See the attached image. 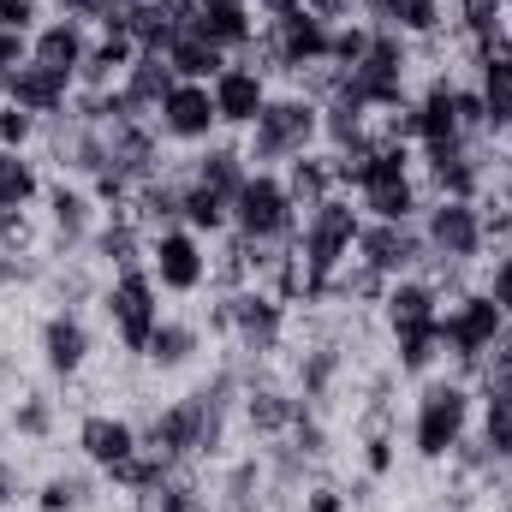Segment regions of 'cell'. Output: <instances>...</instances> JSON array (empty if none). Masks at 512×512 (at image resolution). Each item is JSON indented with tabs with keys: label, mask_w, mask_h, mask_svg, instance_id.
I'll use <instances>...</instances> for the list:
<instances>
[{
	"label": "cell",
	"mask_w": 512,
	"mask_h": 512,
	"mask_svg": "<svg viewBox=\"0 0 512 512\" xmlns=\"http://www.w3.org/2000/svg\"><path fill=\"white\" fill-rule=\"evenodd\" d=\"M358 233H364V209L346 191H334L322 209L304 215V227H298V262H304V280H310L304 304H328V280L358 256Z\"/></svg>",
	"instance_id": "6da1fadb"
},
{
	"label": "cell",
	"mask_w": 512,
	"mask_h": 512,
	"mask_svg": "<svg viewBox=\"0 0 512 512\" xmlns=\"http://www.w3.org/2000/svg\"><path fill=\"white\" fill-rule=\"evenodd\" d=\"M477 429V387L459 376H429L411 399V453L429 465H447L453 447Z\"/></svg>",
	"instance_id": "7a4b0ae2"
},
{
	"label": "cell",
	"mask_w": 512,
	"mask_h": 512,
	"mask_svg": "<svg viewBox=\"0 0 512 512\" xmlns=\"http://www.w3.org/2000/svg\"><path fill=\"white\" fill-rule=\"evenodd\" d=\"M316 143H322V102H310L298 90H280V96L262 102L256 126L245 131V161L262 167V173H280L286 161L310 155Z\"/></svg>",
	"instance_id": "3957f363"
},
{
	"label": "cell",
	"mask_w": 512,
	"mask_h": 512,
	"mask_svg": "<svg viewBox=\"0 0 512 512\" xmlns=\"http://www.w3.org/2000/svg\"><path fill=\"white\" fill-rule=\"evenodd\" d=\"M507 316H501V304L483 292V286H471V292H459L453 304H441V352L459 364V382H471L477 376V364L507 340Z\"/></svg>",
	"instance_id": "277c9868"
},
{
	"label": "cell",
	"mask_w": 512,
	"mask_h": 512,
	"mask_svg": "<svg viewBox=\"0 0 512 512\" xmlns=\"http://www.w3.org/2000/svg\"><path fill=\"white\" fill-rule=\"evenodd\" d=\"M102 322H108V334L120 340V352L131 358H143V346H149V334L161 328V286L149 280V268H126V274H108L102 280Z\"/></svg>",
	"instance_id": "5b68a950"
},
{
	"label": "cell",
	"mask_w": 512,
	"mask_h": 512,
	"mask_svg": "<svg viewBox=\"0 0 512 512\" xmlns=\"http://www.w3.org/2000/svg\"><path fill=\"white\" fill-rule=\"evenodd\" d=\"M298 227H304V215L292 209L286 179L251 167V179H245L239 197H233V233H239L245 245H298Z\"/></svg>",
	"instance_id": "8992f818"
},
{
	"label": "cell",
	"mask_w": 512,
	"mask_h": 512,
	"mask_svg": "<svg viewBox=\"0 0 512 512\" xmlns=\"http://www.w3.org/2000/svg\"><path fill=\"white\" fill-rule=\"evenodd\" d=\"M411 66H417V42L399 36V30H376L370 36V54L346 72V84L370 102V114H387V108L411 102Z\"/></svg>",
	"instance_id": "52a82bcc"
},
{
	"label": "cell",
	"mask_w": 512,
	"mask_h": 512,
	"mask_svg": "<svg viewBox=\"0 0 512 512\" xmlns=\"http://www.w3.org/2000/svg\"><path fill=\"white\" fill-rule=\"evenodd\" d=\"M221 304H227V340L221 346H233L239 358H256V364H268L280 346H286V304L268 292V286H233V292H221Z\"/></svg>",
	"instance_id": "ba28073f"
},
{
	"label": "cell",
	"mask_w": 512,
	"mask_h": 512,
	"mask_svg": "<svg viewBox=\"0 0 512 512\" xmlns=\"http://www.w3.org/2000/svg\"><path fill=\"white\" fill-rule=\"evenodd\" d=\"M417 227H423L429 262H459V268H471L477 256L489 251L477 197H429L423 215H417Z\"/></svg>",
	"instance_id": "9c48e42d"
},
{
	"label": "cell",
	"mask_w": 512,
	"mask_h": 512,
	"mask_svg": "<svg viewBox=\"0 0 512 512\" xmlns=\"http://www.w3.org/2000/svg\"><path fill=\"white\" fill-rule=\"evenodd\" d=\"M143 268L161 286V298H197L209 286V239H197L191 227L149 233V262Z\"/></svg>",
	"instance_id": "30bf717a"
},
{
	"label": "cell",
	"mask_w": 512,
	"mask_h": 512,
	"mask_svg": "<svg viewBox=\"0 0 512 512\" xmlns=\"http://www.w3.org/2000/svg\"><path fill=\"white\" fill-rule=\"evenodd\" d=\"M42 221H48L54 256H84L90 251V233L102 227V203L90 197V185L54 173V179L42 185Z\"/></svg>",
	"instance_id": "8fae6325"
},
{
	"label": "cell",
	"mask_w": 512,
	"mask_h": 512,
	"mask_svg": "<svg viewBox=\"0 0 512 512\" xmlns=\"http://www.w3.org/2000/svg\"><path fill=\"white\" fill-rule=\"evenodd\" d=\"M298 411H304V399H298V387H292V382H280L268 364H251V370H245L239 423H245V435H251V441H280V435H292Z\"/></svg>",
	"instance_id": "7c38bea8"
},
{
	"label": "cell",
	"mask_w": 512,
	"mask_h": 512,
	"mask_svg": "<svg viewBox=\"0 0 512 512\" xmlns=\"http://www.w3.org/2000/svg\"><path fill=\"white\" fill-rule=\"evenodd\" d=\"M423 185H429V197H483L489 191V149L471 137L423 143Z\"/></svg>",
	"instance_id": "4fadbf2b"
},
{
	"label": "cell",
	"mask_w": 512,
	"mask_h": 512,
	"mask_svg": "<svg viewBox=\"0 0 512 512\" xmlns=\"http://www.w3.org/2000/svg\"><path fill=\"white\" fill-rule=\"evenodd\" d=\"M370 274L382 280H405V274H423L429 268V245H423V227L417 221H364L358 233V256Z\"/></svg>",
	"instance_id": "5bb4252c"
},
{
	"label": "cell",
	"mask_w": 512,
	"mask_h": 512,
	"mask_svg": "<svg viewBox=\"0 0 512 512\" xmlns=\"http://www.w3.org/2000/svg\"><path fill=\"white\" fill-rule=\"evenodd\" d=\"M36 352H42V370L54 382H78L90 370V352H96V334H90L84 310H48L42 328H36Z\"/></svg>",
	"instance_id": "9a60e30c"
},
{
	"label": "cell",
	"mask_w": 512,
	"mask_h": 512,
	"mask_svg": "<svg viewBox=\"0 0 512 512\" xmlns=\"http://www.w3.org/2000/svg\"><path fill=\"white\" fill-rule=\"evenodd\" d=\"M155 131H161L167 143H179V149H203V143H215V137H221V114H215L209 84H173L167 102L155 108Z\"/></svg>",
	"instance_id": "2e32d148"
},
{
	"label": "cell",
	"mask_w": 512,
	"mask_h": 512,
	"mask_svg": "<svg viewBox=\"0 0 512 512\" xmlns=\"http://www.w3.org/2000/svg\"><path fill=\"white\" fill-rule=\"evenodd\" d=\"M78 453H84L90 471L114 477L120 465H131V459L143 453L137 417H126V411H84V417H78Z\"/></svg>",
	"instance_id": "e0dca14e"
},
{
	"label": "cell",
	"mask_w": 512,
	"mask_h": 512,
	"mask_svg": "<svg viewBox=\"0 0 512 512\" xmlns=\"http://www.w3.org/2000/svg\"><path fill=\"white\" fill-rule=\"evenodd\" d=\"M161 143H167V137L155 131V120H120V126H108V167L137 191V185H149V179L167 173Z\"/></svg>",
	"instance_id": "ac0fdd59"
},
{
	"label": "cell",
	"mask_w": 512,
	"mask_h": 512,
	"mask_svg": "<svg viewBox=\"0 0 512 512\" xmlns=\"http://www.w3.org/2000/svg\"><path fill=\"white\" fill-rule=\"evenodd\" d=\"M72 96H78V78H66V72H54V66H42V60H24V66L0 84V102L24 108V114H36V120L66 114Z\"/></svg>",
	"instance_id": "d6986e66"
},
{
	"label": "cell",
	"mask_w": 512,
	"mask_h": 512,
	"mask_svg": "<svg viewBox=\"0 0 512 512\" xmlns=\"http://www.w3.org/2000/svg\"><path fill=\"white\" fill-rule=\"evenodd\" d=\"M209 96H215L221 131H251V126H256V114H262V102H268L274 90H268V78L256 72L251 60H227V66L215 72Z\"/></svg>",
	"instance_id": "ffe728a7"
},
{
	"label": "cell",
	"mask_w": 512,
	"mask_h": 512,
	"mask_svg": "<svg viewBox=\"0 0 512 512\" xmlns=\"http://www.w3.org/2000/svg\"><path fill=\"white\" fill-rule=\"evenodd\" d=\"M90 42H96V30H90L84 18L48 12V18L36 24V36H30V60H42V66H54V72H66V78H78Z\"/></svg>",
	"instance_id": "44dd1931"
},
{
	"label": "cell",
	"mask_w": 512,
	"mask_h": 512,
	"mask_svg": "<svg viewBox=\"0 0 512 512\" xmlns=\"http://www.w3.org/2000/svg\"><path fill=\"white\" fill-rule=\"evenodd\" d=\"M387 334H405V328H429L441 322V292L429 286V274H405V280H387L382 304H376Z\"/></svg>",
	"instance_id": "7402d4cb"
},
{
	"label": "cell",
	"mask_w": 512,
	"mask_h": 512,
	"mask_svg": "<svg viewBox=\"0 0 512 512\" xmlns=\"http://www.w3.org/2000/svg\"><path fill=\"white\" fill-rule=\"evenodd\" d=\"M411 120H417V149H423V143L465 137V131H459V78H453V72H435V78L411 96Z\"/></svg>",
	"instance_id": "603a6c76"
},
{
	"label": "cell",
	"mask_w": 512,
	"mask_h": 512,
	"mask_svg": "<svg viewBox=\"0 0 512 512\" xmlns=\"http://www.w3.org/2000/svg\"><path fill=\"white\" fill-rule=\"evenodd\" d=\"M90 262H102L108 274H126V268H143L149 262V233L131 221V209H120V215H102V227L90 233Z\"/></svg>",
	"instance_id": "cb8c5ba5"
},
{
	"label": "cell",
	"mask_w": 512,
	"mask_h": 512,
	"mask_svg": "<svg viewBox=\"0 0 512 512\" xmlns=\"http://www.w3.org/2000/svg\"><path fill=\"white\" fill-rule=\"evenodd\" d=\"M191 24H197L221 54H233V60L256 42V6L251 0H197V18H191Z\"/></svg>",
	"instance_id": "d4e9b609"
},
{
	"label": "cell",
	"mask_w": 512,
	"mask_h": 512,
	"mask_svg": "<svg viewBox=\"0 0 512 512\" xmlns=\"http://www.w3.org/2000/svg\"><path fill=\"white\" fill-rule=\"evenodd\" d=\"M471 84H477V96H483L489 137L501 143L512 131V54H471Z\"/></svg>",
	"instance_id": "484cf974"
},
{
	"label": "cell",
	"mask_w": 512,
	"mask_h": 512,
	"mask_svg": "<svg viewBox=\"0 0 512 512\" xmlns=\"http://www.w3.org/2000/svg\"><path fill=\"white\" fill-rule=\"evenodd\" d=\"M185 179H197V185H209L215 197H239V185L251 179V161H245V143H203L191 161H185Z\"/></svg>",
	"instance_id": "4316f807"
},
{
	"label": "cell",
	"mask_w": 512,
	"mask_h": 512,
	"mask_svg": "<svg viewBox=\"0 0 512 512\" xmlns=\"http://www.w3.org/2000/svg\"><path fill=\"white\" fill-rule=\"evenodd\" d=\"M203 322H185V316H161V328L149 334V346H143V364L149 370H161V376H179V370H191L197 364V352H203Z\"/></svg>",
	"instance_id": "83f0119b"
},
{
	"label": "cell",
	"mask_w": 512,
	"mask_h": 512,
	"mask_svg": "<svg viewBox=\"0 0 512 512\" xmlns=\"http://www.w3.org/2000/svg\"><path fill=\"white\" fill-rule=\"evenodd\" d=\"M364 24H376V30H399V36H411V42H429V36H441V0H364Z\"/></svg>",
	"instance_id": "f1b7e54d"
},
{
	"label": "cell",
	"mask_w": 512,
	"mask_h": 512,
	"mask_svg": "<svg viewBox=\"0 0 512 512\" xmlns=\"http://www.w3.org/2000/svg\"><path fill=\"white\" fill-rule=\"evenodd\" d=\"M280 179H286V197H292V209H298V215L322 209V203L340 191V185H334V155H328V149H310V155L286 161V167H280Z\"/></svg>",
	"instance_id": "f546056e"
},
{
	"label": "cell",
	"mask_w": 512,
	"mask_h": 512,
	"mask_svg": "<svg viewBox=\"0 0 512 512\" xmlns=\"http://www.w3.org/2000/svg\"><path fill=\"white\" fill-rule=\"evenodd\" d=\"M358 209H364V221H417L423 215V185H417V173L370 179L358 191Z\"/></svg>",
	"instance_id": "4dcf8cb0"
},
{
	"label": "cell",
	"mask_w": 512,
	"mask_h": 512,
	"mask_svg": "<svg viewBox=\"0 0 512 512\" xmlns=\"http://www.w3.org/2000/svg\"><path fill=\"white\" fill-rule=\"evenodd\" d=\"M441 322H429V328H405V334H387V364H393V376H411V382H429L435 370H441Z\"/></svg>",
	"instance_id": "1f68e13d"
},
{
	"label": "cell",
	"mask_w": 512,
	"mask_h": 512,
	"mask_svg": "<svg viewBox=\"0 0 512 512\" xmlns=\"http://www.w3.org/2000/svg\"><path fill=\"white\" fill-rule=\"evenodd\" d=\"M173 84H179V78H173L167 54H137V60L126 66V78H120L131 114H143V120H155V108L167 102V90H173Z\"/></svg>",
	"instance_id": "d6a6232c"
},
{
	"label": "cell",
	"mask_w": 512,
	"mask_h": 512,
	"mask_svg": "<svg viewBox=\"0 0 512 512\" xmlns=\"http://www.w3.org/2000/svg\"><path fill=\"white\" fill-rule=\"evenodd\" d=\"M179 197H185V179L161 173V179H149V185L131 191V221L143 233H167V227H179Z\"/></svg>",
	"instance_id": "836d02e7"
},
{
	"label": "cell",
	"mask_w": 512,
	"mask_h": 512,
	"mask_svg": "<svg viewBox=\"0 0 512 512\" xmlns=\"http://www.w3.org/2000/svg\"><path fill=\"white\" fill-rule=\"evenodd\" d=\"M227 60H233V54H221L197 24H191V30H179V42L167 48V66H173V78H179V84H215V72H221Z\"/></svg>",
	"instance_id": "e575fe53"
},
{
	"label": "cell",
	"mask_w": 512,
	"mask_h": 512,
	"mask_svg": "<svg viewBox=\"0 0 512 512\" xmlns=\"http://www.w3.org/2000/svg\"><path fill=\"white\" fill-rule=\"evenodd\" d=\"M179 179H185V173H179ZM179 227H191L197 239H227V233H233V203H227V197H215L209 185L185 179V197H179Z\"/></svg>",
	"instance_id": "d590c367"
},
{
	"label": "cell",
	"mask_w": 512,
	"mask_h": 512,
	"mask_svg": "<svg viewBox=\"0 0 512 512\" xmlns=\"http://www.w3.org/2000/svg\"><path fill=\"white\" fill-rule=\"evenodd\" d=\"M131 507L137 512H215V489H203L197 471H173L161 489L131 495Z\"/></svg>",
	"instance_id": "8d00e7d4"
},
{
	"label": "cell",
	"mask_w": 512,
	"mask_h": 512,
	"mask_svg": "<svg viewBox=\"0 0 512 512\" xmlns=\"http://www.w3.org/2000/svg\"><path fill=\"white\" fill-rule=\"evenodd\" d=\"M262 489H268L262 453H245V459L227 465V477H221V489H215V512H262Z\"/></svg>",
	"instance_id": "74e56055"
},
{
	"label": "cell",
	"mask_w": 512,
	"mask_h": 512,
	"mask_svg": "<svg viewBox=\"0 0 512 512\" xmlns=\"http://www.w3.org/2000/svg\"><path fill=\"white\" fill-rule=\"evenodd\" d=\"M30 507L36 512H90L96 507V483L84 471H54L30 489Z\"/></svg>",
	"instance_id": "f35d334b"
},
{
	"label": "cell",
	"mask_w": 512,
	"mask_h": 512,
	"mask_svg": "<svg viewBox=\"0 0 512 512\" xmlns=\"http://www.w3.org/2000/svg\"><path fill=\"white\" fill-rule=\"evenodd\" d=\"M42 167L24 149H0V209H30L42 203Z\"/></svg>",
	"instance_id": "ab89813d"
},
{
	"label": "cell",
	"mask_w": 512,
	"mask_h": 512,
	"mask_svg": "<svg viewBox=\"0 0 512 512\" xmlns=\"http://www.w3.org/2000/svg\"><path fill=\"white\" fill-rule=\"evenodd\" d=\"M453 6H459V30L471 54H501V24H507L512 0H453Z\"/></svg>",
	"instance_id": "60d3db41"
},
{
	"label": "cell",
	"mask_w": 512,
	"mask_h": 512,
	"mask_svg": "<svg viewBox=\"0 0 512 512\" xmlns=\"http://www.w3.org/2000/svg\"><path fill=\"white\" fill-rule=\"evenodd\" d=\"M477 435L512 471V393H477Z\"/></svg>",
	"instance_id": "b9f144b4"
},
{
	"label": "cell",
	"mask_w": 512,
	"mask_h": 512,
	"mask_svg": "<svg viewBox=\"0 0 512 512\" xmlns=\"http://www.w3.org/2000/svg\"><path fill=\"white\" fill-rule=\"evenodd\" d=\"M12 429H18V441H48L54 435V399L36 387L12 393Z\"/></svg>",
	"instance_id": "7bdbcfd3"
},
{
	"label": "cell",
	"mask_w": 512,
	"mask_h": 512,
	"mask_svg": "<svg viewBox=\"0 0 512 512\" xmlns=\"http://www.w3.org/2000/svg\"><path fill=\"white\" fill-rule=\"evenodd\" d=\"M370 36H376V30H370L364 18L334 24V36H328V66H334V72H352V66L370 54Z\"/></svg>",
	"instance_id": "ee69618b"
},
{
	"label": "cell",
	"mask_w": 512,
	"mask_h": 512,
	"mask_svg": "<svg viewBox=\"0 0 512 512\" xmlns=\"http://www.w3.org/2000/svg\"><path fill=\"white\" fill-rule=\"evenodd\" d=\"M36 137H42V120L36 114H24V108H12V102H0V149H36Z\"/></svg>",
	"instance_id": "f6af8a7d"
},
{
	"label": "cell",
	"mask_w": 512,
	"mask_h": 512,
	"mask_svg": "<svg viewBox=\"0 0 512 512\" xmlns=\"http://www.w3.org/2000/svg\"><path fill=\"white\" fill-rule=\"evenodd\" d=\"M358 459H364V471L382 483L387 471H393V459H399V441H393V429H376V435H358Z\"/></svg>",
	"instance_id": "bcb514c9"
},
{
	"label": "cell",
	"mask_w": 512,
	"mask_h": 512,
	"mask_svg": "<svg viewBox=\"0 0 512 512\" xmlns=\"http://www.w3.org/2000/svg\"><path fill=\"white\" fill-rule=\"evenodd\" d=\"M483 292L501 304V316L512 322V245H501V251L489 256V268H483Z\"/></svg>",
	"instance_id": "7dc6e473"
},
{
	"label": "cell",
	"mask_w": 512,
	"mask_h": 512,
	"mask_svg": "<svg viewBox=\"0 0 512 512\" xmlns=\"http://www.w3.org/2000/svg\"><path fill=\"white\" fill-rule=\"evenodd\" d=\"M42 18H48V0H0V30H24V36H36Z\"/></svg>",
	"instance_id": "c3c4849f"
},
{
	"label": "cell",
	"mask_w": 512,
	"mask_h": 512,
	"mask_svg": "<svg viewBox=\"0 0 512 512\" xmlns=\"http://www.w3.org/2000/svg\"><path fill=\"white\" fill-rule=\"evenodd\" d=\"M298 507L304 512H352V495L340 489V483H328V477H316L304 495H298Z\"/></svg>",
	"instance_id": "681fc988"
},
{
	"label": "cell",
	"mask_w": 512,
	"mask_h": 512,
	"mask_svg": "<svg viewBox=\"0 0 512 512\" xmlns=\"http://www.w3.org/2000/svg\"><path fill=\"white\" fill-rule=\"evenodd\" d=\"M18 501H30V477L12 453H0V512H12Z\"/></svg>",
	"instance_id": "f907efd6"
},
{
	"label": "cell",
	"mask_w": 512,
	"mask_h": 512,
	"mask_svg": "<svg viewBox=\"0 0 512 512\" xmlns=\"http://www.w3.org/2000/svg\"><path fill=\"white\" fill-rule=\"evenodd\" d=\"M24 60H30V36H24V30H0V84H6Z\"/></svg>",
	"instance_id": "816d5d0a"
},
{
	"label": "cell",
	"mask_w": 512,
	"mask_h": 512,
	"mask_svg": "<svg viewBox=\"0 0 512 512\" xmlns=\"http://www.w3.org/2000/svg\"><path fill=\"white\" fill-rule=\"evenodd\" d=\"M322 24H346V18H358L364 12V0H304Z\"/></svg>",
	"instance_id": "f5cc1de1"
},
{
	"label": "cell",
	"mask_w": 512,
	"mask_h": 512,
	"mask_svg": "<svg viewBox=\"0 0 512 512\" xmlns=\"http://www.w3.org/2000/svg\"><path fill=\"white\" fill-rule=\"evenodd\" d=\"M251 6L262 18H274V12H292V6H304V0H251Z\"/></svg>",
	"instance_id": "db71d44e"
},
{
	"label": "cell",
	"mask_w": 512,
	"mask_h": 512,
	"mask_svg": "<svg viewBox=\"0 0 512 512\" xmlns=\"http://www.w3.org/2000/svg\"><path fill=\"white\" fill-rule=\"evenodd\" d=\"M501 161H507V173H501V197H507V203H512V149H507V155H501Z\"/></svg>",
	"instance_id": "11a10c76"
},
{
	"label": "cell",
	"mask_w": 512,
	"mask_h": 512,
	"mask_svg": "<svg viewBox=\"0 0 512 512\" xmlns=\"http://www.w3.org/2000/svg\"><path fill=\"white\" fill-rule=\"evenodd\" d=\"M507 137H512V131H507Z\"/></svg>",
	"instance_id": "9f6ffc18"
}]
</instances>
